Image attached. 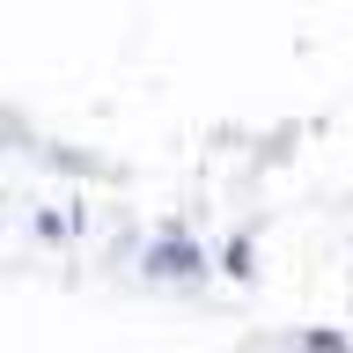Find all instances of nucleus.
I'll list each match as a JSON object with an SVG mask.
<instances>
[{"mask_svg": "<svg viewBox=\"0 0 353 353\" xmlns=\"http://www.w3.org/2000/svg\"><path fill=\"white\" fill-rule=\"evenodd\" d=\"M302 346H309V353H346V339H339V331H309Z\"/></svg>", "mask_w": 353, "mask_h": 353, "instance_id": "obj_2", "label": "nucleus"}, {"mask_svg": "<svg viewBox=\"0 0 353 353\" xmlns=\"http://www.w3.org/2000/svg\"><path fill=\"white\" fill-rule=\"evenodd\" d=\"M148 265H162V272H192V265H199V250H192V243H162Z\"/></svg>", "mask_w": 353, "mask_h": 353, "instance_id": "obj_1", "label": "nucleus"}]
</instances>
